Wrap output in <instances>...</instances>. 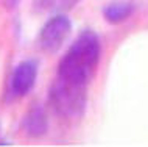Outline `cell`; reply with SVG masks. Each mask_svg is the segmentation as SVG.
Listing matches in <instances>:
<instances>
[{"label":"cell","mask_w":148,"mask_h":147,"mask_svg":"<svg viewBox=\"0 0 148 147\" xmlns=\"http://www.w3.org/2000/svg\"><path fill=\"white\" fill-rule=\"evenodd\" d=\"M134 13V5L131 2H112L105 6L103 17L108 23H122L128 21Z\"/></svg>","instance_id":"6"},{"label":"cell","mask_w":148,"mask_h":147,"mask_svg":"<svg viewBox=\"0 0 148 147\" xmlns=\"http://www.w3.org/2000/svg\"><path fill=\"white\" fill-rule=\"evenodd\" d=\"M38 80V63L25 59L14 67L10 78V92L14 97H25Z\"/></svg>","instance_id":"4"},{"label":"cell","mask_w":148,"mask_h":147,"mask_svg":"<svg viewBox=\"0 0 148 147\" xmlns=\"http://www.w3.org/2000/svg\"><path fill=\"white\" fill-rule=\"evenodd\" d=\"M47 127H49V124H47L45 113H44V110L39 108V106L31 108L28 113L23 116L22 128H23V132L31 138L42 136V135L47 132Z\"/></svg>","instance_id":"5"},{"label":"cell","mask_w":148,"mask_h":147,"mask_svg":"<svg viewBox=\"0 0 148 147\" xmlns=\"http://www.w3.org/2000/svg\"><path fill=\"white\" fill-rule=\"evenodd\" d=\"M101 42L97 33L84 30L77 36L58 64V78L87 86L98 67Z\"/></svg>","instance_id":"1"},{"label":"cell","mask_w":148,"mask_h":147,"mask_svg":"<svg viewBox=\"0 0 148 147\" xmlns=\"http://www.w3.org/2000/svg\"><path fill=\"white\" fill-rule=\"evenodd\" d=\"M87 86L75 85L58 78L50 89V103L59 116L72 119L79 117L86 110Z\"/></svg>","instance_id":"2"},{"label":"cell","mask_w":148,"mask_h":147,"mask_svg":"<svg viewBox=\"0 0 148 147\" xmlns=\"http://www.w3.org/2000/svg\"><path fill=\"white\" fill-rule=\"evenodd\" d=\"M81 0H34V10L39 13H64L75 8Z\"/></svg>","instance_id":"7"},{"label":"cell","mask_w":148,"mask_h":147,"mask_svg":"<svg viewBox=\"0 0 148 147\" xmlns=\"http://www.w3.org/2000/svg\"><path fill=\"white\" fill-rule=\"evenodd\" d=\"M72 31V22L62 13L55 14L42 25L38 35V46L45 53H55L61 49Z\"/></svg>","instance_id":"3"}]
</instances>
